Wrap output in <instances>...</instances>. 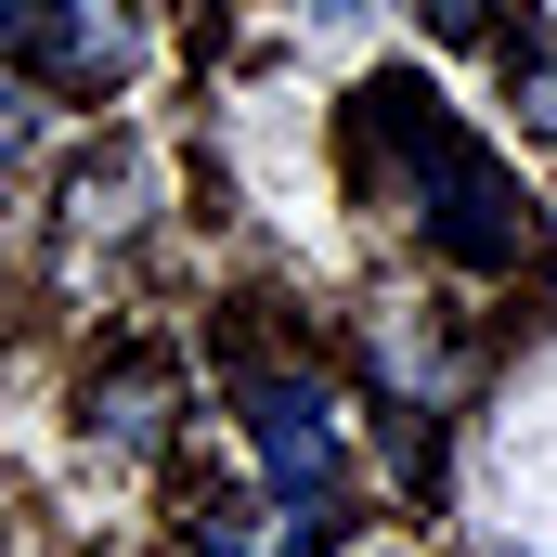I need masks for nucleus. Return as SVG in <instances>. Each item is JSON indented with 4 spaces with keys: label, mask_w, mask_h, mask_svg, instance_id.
Returning <instances> with one entry per match:
<instances>
[{
    "label": "nucleus",
    "mask_w": 557,
    "mask_h": 557,
    "mask_svg": "<svg viewBox=\"0 0 557 557\" xmlns=\"http://www.w3.org/2000/svg\"><path fill=\"white\" fill-rule=\"evenodd\" d=\"M350 131L403 143V195H416V221H428L441 260L506 273V260L532 247V195L506 182V156H493L480 131H454V104H441L428 78H376V91H350Z\"/></svg>",
    "instance_id": "obj_1"
},
{
    "label": "nucleus",
    "mask_w": 557,
    "mask_h": 557,
    "mask_svg": "<svg viewBox=\"0 0 557 557\" xmlns=\"http://www.w3.org/2000/svg\"><path fill=\"white\" fill-rule=\"evenodd\" d=\"M234 403H247V454H260L273 506L285 519H337L350 506V416H337V389L324 376H247Z\"/></svg>",
    "instance_id": "obj_2"
},
{
    "label": "nucleus",
    "mask_w": 557,
    "mask_h": 557,
    "mask_svg": "<svg viewBox=\"0 0 557 557\" xmlns=\"http://www.w3.org/2000/svg\"><path fill=\"white\" fill-rule=\"evenodd\" d=\"M0 65L39 91H117L131 78V26L104 0H0Z\"/></svg>",
    "instance_id": "obj_3"
},
{
    "label": "nucleus",
    "mask_w": 557,
    "mask_h": 557,
    "mask_svg": "<svg viewBox=\"0 0 557 557\" xmlns=\"http://www.w3.org/2000/svg\"><path fill=\"white\" fill-rule=\"evenodd\" d=\"M26 131H39V78H13V65H0V156H13Z\"/></svg>",
    "instance_id": "obj_4"
},
{
    "label": "nucleus",
    "mask_w": 557,
    "mask_h": 557,
    "mask_svg": "<svg viewBox=\"0 0 557 557\" xmlns=\"http://www.w3.org/2000/svg\"><path fill=\"white\" fill-rule=\"evenodd\" d=\"M311 13H324V26H350V13H363V0H311Z\"/></svg>",
    "instance_id": "obj_5"
}]
</instances>
